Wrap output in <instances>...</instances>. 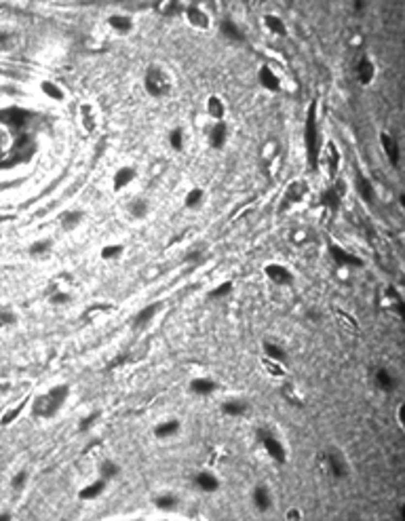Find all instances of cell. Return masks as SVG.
<instances>
[{"instance_id": "6da1fadb", "label": "cell", "mask_w": 405, "mask_h": 521, "mask_svg": "<svg viewBox=\"0 0 405 521\" xmlns=\"http://www.w3.org/2000/svg\"><path fill=\"white\" fill-rule=\"evenodd\" d=\"M304 144L308 152V163L312 169L319 165V129H317V101H310L306 112V123H304Z\"/></svg>"}, {"instance_id": "7a4b0ae2", "label": "cell", "mask_w": 405, "mask_h": 521, "mask_svg": "<svg viewBox=\"0 0 405 521\" xmlns=\"http://www.w3.org/2000/svg\"><path fill=\"white\" fill-rule=\"evenodd\" d=\"M68 392H70L68 386H64V384L51 389L47 395H42L34 401V414L40 418H51L59 407H62V403L65 399H68Z\"/></svg>"}, {"instance_id": "3957f363", "label": "cell", "mask_w": 405, "mask_h": 521, "mask_svg": "<svg viewBox=\"0 0 405 521\" xmlns=\"http://www.w3.org/2000/svg\"><path fill=\"white\" fill-rule=\"evenodd\" d=\"M144 84H146V91L152 98H162V95H167L169 91H171V78H169L167 72L159 68V65L148 68Z\"/></svg>"}, {"instance_id": "277c9868", "label": "cell", "mask_w": 405, "mask_h": 521, "mask_svg": "<svg viewBox=\"0 0 405 521\" xmlns=\"http://www.w3.org/2000/svg\"><path fill=\"white\" fill-rule=\"evenodd\" d=\"M259 439H262V443H264V447H266V452L270 454V458L276 460L279 464L285 462V460H287V452H285V447H283V443L275 437L273 433H268V431H259Z\"/></svg>"}, {"instance_id": "5b68a950", "label": "cell", "mask_w": 405, "mask_h": 521, "mask_svg": "<svg viewBox=\"0 0 405 521\" xmlns=\"http://www.w3.org/2000/svg\"><path fill=\"white\" fill-rule=\"evenodd\" d=\"M344 190H346L344 181H342V179H338L334 186H329L327 190H323V192H321V196H319V203H321L323 207H327V209H331V211H336L338 207H340V203H342Z\"/></svg>"}, {"instance_id": "8992f818", "label": "cell", "mask_w": 405, "mask_h": 521, "mask_svg": "<svg viewBox=\"0 0 405 521\" xmlns=\"http://www.w3.org/2000/svg\"><path fill=\"white\" fill-rule=\"evenodd\" d=\"M329 253H331V258H334V262L338 266H353V268H361L363 266V260H361L359 256H355V253H348L346 249H342L340 245H329Z\"/></svg>"}, {"instance_id": "52a82bcc", "label": "cell", "mask_w": 405, "mask_h": 521, "mask_svg": "<svg viewBox=\"0 0 405 521\" xmlns=\"http://www.w3.org/2000/svg\"><path fill=\"white\" fill-rule=\"evenodd\" d=\"M266 277H268L273 283H276V285H292V281H293V275L281 264H268L266 266Z\"/></svg>"}, {"instance_id": "ba28073f", "label": "cell", "mask_w": 405, "mask_h": 521, "mask_svg": "<svg viewBox=\"0 0 405 521\" xmlns=\"http://www.w3.org/2000/svg\"><path fill=\"white\" fill-rule=\"evenodd\" d=\"M380 144H382V150H384V154L389 156V161H390V165H399V146H397V142H395V137L390 135V133H380Z\"/></svg>"}, {"instance_id": "9c48e42d", "label": "cell", "mask_w": 405, "mask_h": 521, "mask_svg": "<svg viewBox=\"0 0 405 521\" xmlns=\"http://www.w3.org/2000/svg\"><path fill=\"white\" fill-rule=\"evenodd\" d=\"M258 81H259V84H262L264 89H268V91H279V89H281L279 76L275 74L270 65H262V68H259V72H258Z\"/></svg>"}, {"instance_id": "30bf717a", "label": "cell", "mask_w": 405, "mask_h": 521, "mask_svg": "<svg viewBox=\"0 0 405 521\" xmlns=\"http://www.w3.org/2000/svg\"><path fill=\"white\" fill-rule=\"evenodd\" d=\"M373 74H376V68H373V62L367 57H361L359 64H356V81L361 84H370L373 81Z\"/></svg>"}, {"instance_id": "8fae6325", "label": "cell", "mask_w": 405, "mask_h": 521, "mask_svg": "<svg viewBox=\"0 0 405 521\" xmlns=\"http://www.w3.org/2000/svg\"><path fill=\"white\" fill-rule=\"evenodd\" d=\"M184 11H186V19H188L194 28H198V30H207L209 28V17H207V13H205L203 9L188 7V9H184Z\"/></svg>"}, {"instance_id": "7c38bea8", "label": "cell", "mask_w": 405, "mask_h": 521, "mask_svg": "<svg viewBox=\"0 0 405 521\" xmlns=\"http://www.w3.org/2000/svg\"><path fill=\"white\" fill-rule=\"evenodd\" d=\"M327 466H329V471H331V475L334 477H344L346 475V471H348L346 462H344V456L340 452H336V450L327 454Z\"/></svg>"}, {"instance_id": "4fadbf2b", "label": "cell", "mask_w": 405, "mask_h": 521, "mask_svg": "<svg viewBox=\"0 0 405 521\" xmlns=\"http://www.w3.org/2000/svg\"><path fill=\"white\" fill-rule=\"evenodd\" d=\"M304 195H306V186H304V184H300V181H293V184L287 188L285 196H283V207H281V209H285V207H289V205H293V203L302 201V198H304Z\"/></svg>"}, {"instance_id": "5bb4252c", "label": "cell", "mask_w": 405, "mask_h": 521, "mask_svg": "<svg viewBox=\"0 0 405 521\" xmlns=\"http://www.w3.org/2000/svg\"><path fill=\"white\" fill-rule=\"evenodd\" d=\"M194 483H196V488H198V489H203V492H215V489L220 488V481H217V477H215V475H211V472H207V471L196 472Z\"/></svg>"}, {"instance_id": "9a60e30c", "label": "cell", "mask_w": 405, "mask_h": 521, "mask_svg": "<svg viewBox=\"0 0 405 521\" xmlns=\"http://www.w3.org/2000/svg\"><path fill=\"white\" fill-rule=\"evenodd\" d=\"M159 308H161V304H148L146 308H142V310L135 314V319H133V327H137V329L146 327L150 321L154 319V314H156V310H159Z\"/></svg>"}, {"instance_id": "2e32d148", "label": "cell", "mask_w": 405, "mask_h": 521, "mask_svg": "<svg viewBox=\"0 0 405 521\" xmlns=\"http://www.w3.org/2000/svg\"><path fill=\"white\" fill-rule=\"evenodd\" d=\"M253 502H256V506L259 511H268V508L273 506V496H270V492L264 486H258L253 489Z\"/></svg>"}, {"instance_id": "e0dca14e", "label": "cell", "mask_w": 405, "mask_h": 521, "mask_svg": "<svg viewBox=\"0 0 405 521\" xmlns=\"http://www.w3.org/2000/svg\"><path fill=\"white\" fill-rule=\"evenodd\" d=\"M226 137H228V129H226V125L220 120V123H215L213 129H211L209 142H211V146L213 148H222L224 144H226Z\"/></svg>"}, {"instance_id": "ac0fdd59", "label": "cell", "mask_w": 405, "mask_h": 521, "mask_svg": "<svg viewBox=\"0 0 405 521\" xmlns=\"http://www.w3.org/2000/svg\"><path fill=\"white\" fill-rule=\"evenodd\" d=\"M220 30H222V34L226 36V38H230V40H239V42H243V40H245L243 30H241L232 19H224V21H222V26H220Z\"/></svg>"}, {"instance_id": "d6986e66", "label": "cell", "mask_w": 405, "mask_h": 521, "mask_svg": "<svg viewBox=\"0 0 405 521\" xmlns=\"http://www.w3.org/2000/svg\"><path fill=\"white\" fill-rule=\"evenodd\" d=\"M356 190H359V195L361 198H363L365 203H373L376 201V192H373V186H372V181L363 178V175H359L356 178Z\"/></svg>"}, {"instance_id": "ffe728a7", "label": "cell", "mask_w": 405, "mask_h": 521, "mask_svg": "<svg viewBox=\"0 0 405 521\" xmlns=\"http://www.w3.org/2000/svg\"><path fill=\"white\" fill-rule=\"evenodd\" d=\"M215 389H217L215 382L209 378H196L190 382V391L194 392V395H211Z\"/></svg>"}, {"instance_id": "44dd1931", "label": "cell", "mask_w": 405, "mask_h": 521, "mask_svg": "<svg viewBox=\"0 0 405 521\" xmlns=\"http://www.w3.org/2000/svg\"><path fill=\"white\" fill-rule=\"evenodd\" d=\"M133 179H135V169L133 167H120L116 171V175H114V188L120 190V188H125L127 184H131Z\"/></svg>"}, {"instance_id": "7402d4cb", "label": "cell", "mask_w": 405, "mask_h": 521, "mask_svg": "<svg viewBox=\"0 0 405 521\" xmlns=\"http://www.w3.org/2000/svg\"><path fill=\"white\" fill-rule=\"evenodd\" d=\"M108 23H110V28L116 30L118 34H127V32H131V28H133V19L127 15H112L110 19H108Z\"/></svg>"}, {"instance_id": "603a6c76", "label": "cell", "mask_w": 405, "mask_h": 521, "mask_svg": "<svg viewBox=\"0 0 405 521\" xmlns=\"http://www.w3.org/2000/svg\"><path fill=\"white\" fill-rule=\"evenodd\" d=\"M178 431H179V422L178 420H165V422L156 424L154 435L159 439H167V437H171V435H175Z\"/></svg>"}, {"instance_id": "cb8c5ba5", "label": "cell", "mask_w": 405, "mask_h": 521, "mask_svg": "<svg viewBox=\"0 0 405 521\" xmlns=\"http://www.w3.org/2000/svg\"><path fill=\"white\" fill-rule=\"evenodd\" d=\"M224 104H222V99L217 98V95H211V98L207 99V114L211 118H215L217 123H220V120L224 118Z\"/></svg>"}, {"instance_id": "d4e9b609", "label": "cell", "mask_w": 405, "mask_h": 521, "mask_svg": "<svg viewBox=\"0 0 405 521\" xmlns=\"http://www.w3.org/2000/svg\"><path fill=\"white\" fill-rule=\"evenodd\" d=\"M264 23H266V28H268L273 34H276V36H285V34H287V26L283 23L281 17H276V15H266V17H264Z\"/></svg>"}, {"instance_id": "484cf974", "label": "cell", "mask_w": 405, "mask_h": 521, "mask_svg": "<svg viewBox=\"0 0 405 521\" xmlns=\"http://www.w3.org/2000/svg\"><path fill=\"white\" fill-rule=\"evenodd\" d=\"M104 488H106V481H104V479H99V481L91 483V486H87L78 496H81L82 500H93V498H97V496L104 492Z\"/></svg>"}, {"instance_id": "4316f807", "label": "cell", "mask_w": 405, "mask_h": 521, "mask_svg": "<svg viewBox=\"0 0 405 521\" xmlns=\"http://www.w3.org/2000/svg\"><path fill=\"white\" fill-rule=\"evenodd\" d=\"M376 384L382 391H392L395 389V378L390 375L389 369H378L376 372Z\"/></svg>"}, {"instance_id": "83f0119b", "label": "cell", "mask_w": 405, "mask_h": 521, "mask_svg": "<svg viewBox=\"0 0 405 521\" xmlns=\"http://www.w3.org/2000/svg\"><path fill=\"white\" fill-rule=\"evenodd\" d=\"M203 201H205V192L201 190V188H192L188 195H186V207H188V209L201 207Z\"/></svg>"}, {"instance_id": "f1b7e54d", "label": "cell", "mask_w": 405, "mask_h": 521, "mask_svg": "<svg viewBox=\"0 0 405 521\" xmlns=\"http://www.w3.org/2000/svg\"><path fill=\"white\" fill-rule=\"evenodd\" d=\"M222 411L228 416H243L247 411V403L245 401H226L222 405Z\"/></svg>"}, {"instance_id": "f546056e", "label": "cell", "mask_w": 405, "mask_h": 521, "mask_svg": "<svg viewBox=\"0 0 405 521\" xmlns=\"http://www.w3.org/2000/svg\"><path fill=\"white\" fill-rule=\"evenodd\" d=\"M99 472L104 479H112V477H116L120 472V466L116 462H112V460H104V462L99 464Z\"/></svg>"}, {"instance_id": "4dcf8cb0", "label": "cell", "mask_w": 405, "mask_h": 521, "mask_svg": "<svg viewBox=\"0 0 405 521\" xmlns=\"http://www.w3.org/2000/svg\"><path fill=\"white\" fill-rule=\"evenodd\" d=\"M264 353L268 359H273V361H283L285 359V350H283L281 346H276V344L273 342H264Z\"/></svg>"}, {"instance_id": "1f68e13d", "label": "cell", "mask_w": 405, "mask_h": 521, "mask_svg": "<svg viewBox=\"0 0 405 521\" xmlns=\"http://www.w3.org/2000/svg\"><path fill=\"white\" fill-rule=\"evenodd\" d=\"M325 154H327V163H329V173L336 175V169H338V165H340V154H338V150H336L334 144H327Z\"/></svg>"}, {"instance_id": "d6a6232c", "label": "cell", "mask_w": 405, "mask_h": 521, "mask_svg": "<svg viewBox=\"0 0 405 521\" xmlns=\"http://www.w3.org/2000/svg\"><path fill=\"white\" fill-rule=\"evenodd\" d=\"M156 506H159L161 511H173V508L178 506V498H175L173 494H162L156 498Z\"/></svg>"}, {"instance_id": "836d02e7", "label": "cell", "mask_w": 405, "mask_h": 521, "mask_svg": "<svg viewBox=\"0 0 405 521\" xmlns=\"http://www.w3.org/2000/svg\"><path fill=\"white\" fill-rule=\"evenodd\" d=\"M81 220H82L81 211H70V213H64L62 215V224H64V228H68V230L76 228L78 224H81Z\"/></svg>"}, {"instance_id": "e575fe53", "label": "cell", "mask_w": 405, "mask_h": 521, "mask_svg": "<svg viewBox=\"0 0 405 521\" xmlns=\"http://www.w3.org/2000/svg\"><path fill=\"white\" fill-rule=\"evenodd\" d=\"M182 9H184V7H182L179 2H175V0H165V2H161V4H159V11H161L162 15H167V17H169V15H178Z\"/></svg>"}, {"instance_id": "d590c367", "label": "cell", "mask_w": 405, "mask_h": 521, "mask_svg": "<svg viewBox=\"0 0 405 521\" xmlns=\"http://www.w3.org/2000/svg\"><path fill=\"white\" fill-rule=\"evenodd\" d=\"M42 91H45V93L49 95V98H53V99H64V91L59 89L55 82L45 81V82H42Z\"/></svg>"}, {"instance_id": "8d00e7d4", "label": "cell", "mask_w": 405, "mask_h": 521, "mask_svg": "<svg viewBox=\"0 0 405 521\" xmlns=\"http://www.w3.org/2000/svg\"><path fill=\"white\" fill-rule=\"evenodd\" d=\"M232 292V283L230 281H226V283H222V285H217L215 289H211L209 292V298L211 300H217V298H224V295H228Z\"/></svg>"}, {"instance_id": "74e56055", "label": "cell", "mask_w": 405, "mask_h": 521, "mask_svg": "<svg viewBox=\"0 0 405 521\" xmlns=\"http://www.w3.org/2000/svg\"><path fill=\"white\" fill-rule=\"evenodd\" d=\"M169 144L175 148V150H182L184 148V131L182 129H173L169 133Z\"/></svg>"}, {"instance_id": "f35d334b", "label": "cell", "mask_w": 405, "mask_h": 521, "mask_svg": "<svg viewBox=\"0 0 405 521\" xmlns=\"http://www.w3.org/2000/svg\"><path fill=\"white\" fill-rule=\"evenodd\" d=\"M123 253V245H108L101 249V258L104 260H114Z\"/></svg>"}, {"instance_id": "ab89813d", "label": "cell", "mask_w": 405, "mask_h": 521, "mask_svg": "<svg viewBox=\"0 0 405 521\" xmlns=\"http://www.w3.org/2000/svg\"><path fill=\"white\" fill-rule=\"evenodd\" d=\"M81 112H82V123H84V127H87V131H93L95 129V120H93V114H91V106H82Z\"/></svg>"}, {"instance_id": "60d3db41", "label": "cell", "mask_w": 405, "mask_h": 521, "mask_svg": "<svg viewBox=\"0 0 405 521\" xmlns=\"http://www.w3.org/2000/svg\"><path fill=\"white\" fill-rule=\"evenodd\" d=\"M264 367H266V372L273 374V375H285V372H283V367L279 363H275L273 359H268V357L264 359Z\"/></svg>"}, {"instance_id": "b9f144b4", "label": "cell", "mask_w": 405, "mask_h": 521, "mask_svg": "<svg viewBox=\"0 0 405 521\" xmlns=\"http://www.w3.org/2000/svg\"><path fill=\"white\" fill-rule=\"evenodd\" d=\"M283 397L285 399H289V401H292L293 405H302V399L295 395V389L292 384H287V386H283Z\"/></svg>"}, {"instance_id": "7bdbcfd3", "label": "cell", "mask_w": 405, "mask_h": 521, "mask_svg": "<svg viewBox=\"0 0 405 521\" xmlns=\"http://www.w3.org/2000/svg\"><path fill=\"white\" fill-rule=\"evenodd\" d=\"M131 213L135 215V217H144L148 213V205H146V201H135L131 205Z\"/></svg>"}, {"instance_id": "ee69618b", "label": "cell", "mask_w": 405, "mask_h": 521, "mask_svg": "<svg viewBox=\"0 0 405 521\" xmlns=\"http://www.w3.org/2000/svg\"><path fill=\"white\" fill-rule=\"evenodd\" d=\"M21 409H23V403H21V405H17V407H13V409H9L7 414L2 416V420H0V422H2V424H11V422H13L17 416L21 414Z\"/></svg>"}, {"instance_id": "f6af8a7d", "label": "cell", "mask_w": 405, "mask_h": 521, "mask_svg": "<svg viewBox=\"0 0 405 521\" xmlns=\"http://www.w3.org/2000/svg\"><path fill=\"white\" fill-rule=\"evenodd\" d=\"M97 418H99V414H97V411H93L91 416L82 418V420H81V424H78V428H81V431H89V428L93 426V422L97 420Z\"/></svg>"}, {"instance_id": "bcb514c9", "label": "cell", "mask_w": 405, "mask_h": 521, "mask_svg": "<svg viewBox=\"0 0 405 521\" xmlns=\"http://www.w3.org/2000/svg\"><path fill=\"white\" fill-rule=\"evenodd\" d=\"M203 256H205L203 249H192L190 253H186V258H184V260H186V262H201Z\"/></svg>"}, {"instance_id": "7dc6e473", "label": "cell", "mask_w": 405, "mask_h": 521, "mask_svg": "<svg viewBox=\"0 0 405 521\" xmlns=\"http://www.w3.org/2000/svg\"><path fill=\"white\" fill-rule=\"evenodd\" d=\"M51 247L49 241H38V243H34L32 245V253H42V251H47Z\"/></svg>"}, {"instance_id": "c3c4849f", "label": "cell", "mask_w": 405, "mask_h": 521, "mask_svg": "<svg viewBox=\"0 0 405 521\" xmlns=\"http://www.w3.org/2000/svg\"><path fill=\"white\" fill-rule=\"evenodd\" d=\"M26 479H28V475L21 471L19 475H15V477H13V488H15V489H21V488H23V483H26Z\"/></svg>"}, {"instance_id": "681fc988", "label": "cell", "mask_w": 405, "mask_h": 521, "mask_svg": "<svg viewBox=\"0 0 405 521\" xmlns=\"http://www.w3.org/2000/svg\"><path fill=\"white\" fill-rule=\"evenodd\" d=\"M51 302L53 304H65V302H70V295L68 293H55L51 298Z\"/></svg>"}, {"instance_id": "f907efd6", "label": "cell", "mask_w": 405, "mask_h": 521, "mask_svg": "<svg viewBox=\"0 0 405 521\" xmlns=\"http://www.w3.org/2000/svg\"><path fill=\"white\" fill-rule=\"evenodd\" d=\"M13 314L11 312H0V323H13Z\"/></svg>"}, {"instance_id": "816d5d0a", "label": "cell", "mask_w": 405, "mask_h": 521, "mask_svg": "<svg viewBox=\"0 0 405 521\" xmlns=\"http://www.w3.org/2000/svg\"><path fill=\"white\" fill-rule=\"evenodd\" d=\"M403 411H405V405L399 407V414H397V420H399V426H403Z\"/></svg>"}, {"instance_id": "f5cc1de1", "label": "cell", "mask_w": 405, "mask_h": 521, "mask_svg": "<svg viewBox=\"0 0 405 521\" xmlns=\"http://www.w3.org/2000/svg\"><path fill=\"white\" fill-rule=\"evenodd\" d=\"M287 517H289V519H298V517H300V513H298V511H289V513H287Z\"/></svg>"}, {"instance_id": "db71d44e", "label": "cell", "mask_w": 405, "mask_h": 521, "mask_svg": "<svg viewBox=\"0 0 405 521\" xmlns=\"http://www.w3.org/2000/svg\"><path fill=\"white\" fill-rule=\"evenodd\" d=\"M9 40V34H4V32H0V42H7Z\"/></svg>"}]
</instances>
